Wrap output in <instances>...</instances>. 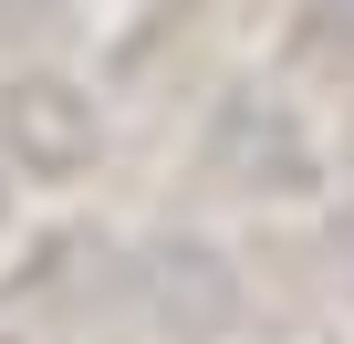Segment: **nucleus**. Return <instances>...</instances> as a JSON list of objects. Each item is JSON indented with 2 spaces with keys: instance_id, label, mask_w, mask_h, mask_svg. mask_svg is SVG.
Segmentation results:
<instances>
[{
  "instance_id": "f257e3e1",
  "label": "nucleus",
  "mask_w": 354,
  "mask_h": 344,
  "mask_svg": "<svg viewBox=\"0 0 354 344\" xmlns=\"http://www.w3.org/2000/svg\"><path fill=\"white\" fill-rule=\"evenodd\" d=\"M0 136H11V167H21V178H84L94 146H104V115H94L84 84L21 73L11 94H0Z\"/></svg>"
},
{
  "instance_id": "f03ea898",
  "label": "nucleus",
  "mask_w": 354,
  "mask_h": 344,
  "mask_svg": "<svg viewBox=\"0 0 354 344\" xmlns=\"http://www.w3.org/2000/svg\"><path fill=\"white\" fill-rule=\"evenodd\" d=\"M209 178H230V188H302L313 178V146H302V125H292L281 94L240 84L219 105V125H209Z\"/></svg>"
},
{
  "instance_id": "7ed1b4c3",
  "label": "nucleus",
  "mask_w": 354,
  "mask_h": 344,
  "mask_svg": "<svg viewBox=\"0 0 354 344\" xmlns=\"http://www.w3.org/2000/svg\"><path fill=\"white\" fill-rule=\"evenodd\" d=\"M136 282H146V313H156L177 344L230 334V313H240V271H230L209 240H156V251L136 261Z\"/></svg>"
},
{
  "instance_id": "20e7f679",
  "label": "nucleus",
  "mask_w": 354,
  "mask_h": 344,
  "mask_svg": "<svg viewBox=\"0 0 354 344\" xmlns=\"http://www.w3.org/2000/svg\"><path fill=\"white\" fill-rule=\"evenodd\" d=\"M53 32V0H0V42H42Z\"/></svg>"
},
{
  "instance_id": "39448f33",
  "label": "nucleus",
  "mask_w": 354,
  "mask_h": 344,
  "mask_svg": "<svg viewBox=\"0 0 354 344\" xmlns=\"http://www.w3.org/2000/svg\"><path fill=\"white\" fill-rule=\"evenodd\" d=\"M323 11H333V32H344V42H354V0H323Z\"/></svg>"
}]
</instances>
